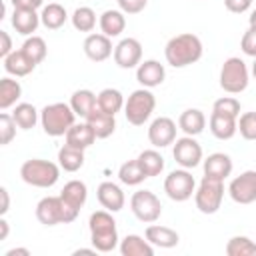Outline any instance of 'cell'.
Returning <instances> with one entry per match:
<instances>
[{"label":"cell","instance_id":"23","mask_svg":"<svg viewBox=\"0 0 256 256\" xmlns=\"http://www.w3.org/2000/svg\"><path fill=\"white\" fill-rule=\"evenodd\" d=\"M4 60V70L8 72V74H12V76H28L34 68H36V62H32L26 54H24V50L20 48V50H12L6 58H2Z\"/></svg>","mask_w":256,"mask_h":256},{"label":"cell","instance_id":"9","mask_svg":"<svg viewBox=\"0 0 256 256\" xmlns=\"http://www.w3.org/2000/svg\"><path fill=\"white\" fill-rule=\"evenodd\" d=\"M164 192L174 202H186L196 192V180L188 172V168L172 170L164 180Z\"/></svg>","mask_w":256,"mask_h":256},{"label":"cell","instance_id":"28","mask_svg":"<svg viewBox=\"0 0 256 256\" xmlns=\"http://www.w3.org/2000/svg\"><path fill=\"white\" fill-rule=\"evenodd\" d=\"M96 104H98V96L92 92V90H86V88H82V90H76L74 94H72V98H70V106H72V110L76 112V116H80V118H88V114L96 108Z\"/></svg>","mask_w":256,"mask_h":256},{"label":"cell","instance_id":"42","mask_svg":"<svg viewBox=\"0 0 256 256\" xmlns=\"http://www.w3.org/2000/svg\"><path fill=\"white\" fill-rule=\"evenodd\" d=\"M238 132L244 140H256V112H244L240 116Z\"/></svg>","mask_w":256,"mask_h":256},{"label":"cell","instance_id":"14","mask_svg":"<svg viewBox=\"0 0 256 256\" xmlns=\"http://www.w3.org/2000/svg\"><path fill=\"white\" fill-rule=\"evenodd\" d=\"M148 140L154 148H166V146L174 144V140H176V122L168 116H160V118L152 120V124L148 128Z\"/></svg>","mask_w":256,"mask_h":256},{"label":"cell","instance_id":"16","mask_svg":"<svg viewBox=\"0 0 256 256\" xmlns=\"http://www.w3.org/2000/svg\"><path fill=\"white\" fill-rule=\"evenodd\" d=\"M164 78H166V70L164 64H160L158 60H144L136 68V80L144 88H156L164 82Z\"/></svg>","mask_w":256,"mask_h":256},{"label":"cell","instance_id":"17","mask_svg":"<svg viewBox=\"0 0 256 256\" xmlns=\"http://www.w3.org/2000/svg\"><path fill=\"white\" fill-rule=\"evenodd\" d=\"M96 196H98V202L102 208L110 210V212H118L124 208V202H126V196L122 192V188L114 182H102L98 188H96Z\"/></svg>","mask_w":256,"mask_h":256},{"label":"cell","instance_id":"47","mask_svg":"<svg viewBox=\"0 0 256 256\" xmlns=\"http://www.w3.org/2000/svg\"><path fill=\"white\" fill-rule=\"evenodd\" d=\"M14 8H28V10H38L44 0H10Z\"/></svg>","mask_w":256,"mask_h":256},{"label":"cell","instance_id":"3","mask_svg":"<svg viewBox=\"0 0 256 256\" xmlns=\"http://www.w3.org/2000/svg\"><path fill=\"white\" fill-rule=\"evenodd\" d=\"M74 120H76V112L72 110L70 104H64V102H54L40 110L42 130L52 138L66 136V132L76 124Z\"/></svg>","mask_w":256,"mask_h":256},{"label":"cell","instance_id":"44","mask_svg":"<svg viewBox=\"0 0 256 256\" xmlns=\"http://www.w3.org/2000/svg\"><path fill=\"white\" fill-rule=\"evenodd\" d=\"M148 0H118V6L124 14H138L146 8Z\"/></svg>","mask_w":256,"mask_h":256},{"label":"cell","instance_id":"13","mask_svg":"<svg viewBox=\"0 0 256 256\" xmlns=\"http://www.w3.org/2000/svg\"><path fill=\"white\" fill-rule=\"evenodd\" d=\"M114 62L124 68H138V64L142 62V44L136 38H124L114 46Z\"/></svg>","mask_w":256,"mask_h":256},{"label":"cell","instance_id":"15","mask_svg":"<svg viewBox=\"0 0 256 256\" xmlns=\"http://www.w3.org/2000/svg\"><path fill=\"white\" fill-rule=\"evenodd\" d=\"M84 54L92 62H104L114 54L112 40L106 34H88L84 40Z\"/></svg>","mask_w":256,"mask_h":256},{"label":"cell","instance_id":"34","mask_svg":"<svg viewBox=\"0 0 256 256\" xmlns=\"http://www.w3.org/2000/svg\"><path fill=\"white\" fill-rule=\"evenodd\" d=\"M12 116H14L16 124H18V128H22V130H30V128H34L36 122H38V118H40L36 106H34V104H28V102H20V104H16Z\"/></svg>","mask_w":256,"mask_h":256},{"label":"cell","instance_id":"35","mask_svg":"<svg viewBox=\"0 0 256 256\" xmlns=\"http://www.w3.org/2000/svg\"><path fill=\"white\" fill-rule=\"evenodd\" d=\"M138 162H140V166H142V170H144V174L148 178L158 176L164 170V158H162V154L158 150H152V148L140 152L138 154Z\"/></svg>","mask_w":256,"mask_h":256},{"label":"cell","instance_id":"2","mask_svg":"<svg viewBox=\"0 0 256 256\" xmlns=\"http://www.w3.org/2000/svg\"><path fill=\"white\" fill-rule=\"evenodd\" d=\"M90 242L98 252H112L118 246L116 220L110 210H96L90 214Z\"/></svg>","mask_w":256,"mask_h":256},{"label":"cell","instance_id":"46","mask_svg":"<svg viewBox=\"0 0 256 256\" xmlns=\"http://www.w3.org/2000/svg\"><path fill=\"white\" fill-rule=\"evenodd\" d=\"M12 52V38L6 30H0V58H6Z\"/></svg>","mask_w":256,"mask_h":256},{"label":"cell","instance_id":"38","mask_svg":"<svg viewBox=\"0 0 256 256\" xmlns=\"http://www.w3.org/2000/svg\"><path fill=\"white\" fill-rule=\"evenodd\" d=\"M228 256H256V242H252L248 236H234L226 244Z\"/></svg>","mask_w":256,"mask_h":256},{"label":"cell","instance_id":"27","mask_svg":"<svg viewBox=\"0 0 256 256\" xmlns=\"http://www.w3.org/2000/svg\"><path fill=\"white\" fill-rule=\"evenodd\" d=\"M122 256H154V246L138 234H128L120 242Z\"/></svg>","mask_w":256,"mask_h":256},{"label":"cell","instance_id":"32","mask_svg":"<svg viewBox=\"0 0 256 256\" xmlns=\"http://www.w3.org/2000/svg\"><path fill=\"white\" fill-rule=\"evenodd\" d=\"M124 104H126L124 102V96L116 88H104L98 94V108H102L108 114H114L116 116V112H120L124 108Z\"/></svg>","mask_w":256,"mask_h":256},{"label":"cell","instance_id":"21","mask_svg":"<svg viewBox=\"0 0 256 256\" xmlns=\"http://www.w3.org/2000/svg\"><path fill=\"white\" fill-rule=\"evenodd\" d=\"M208 126H210V132L218 140H230L238 132V118L212 112L210 114V120H208Z\"/></svg>","mask_w":256,"mask_h":256},{"label":"cell","instance_id":"41","mask_svg":"<svg viewBox=\"0 0 256 256\" xmlns=\"http://www.w3.org/2000/svg\"><path fill=\"white\" fill-rule=\"evenodd\" d=\"M16 120L12 114H0V144H10L16 136Z\"/></svg>","mask_w":256,"mask_h":256},{"label":"cell","instance_id":"22","mask_svg":"<svg viewBox=\"0 0 256 256\" xmlns=\"http://www.w3.org/2000/svg\"><path fill=\"white\" fill-rule=\"evenodd\" d=\"M146 240L152 244V246H158V248H174L180 240L178 232L168 228V226H160V224H150L146 228Z\"/></svg>","mask_w":256,"mask_h":256},{"label":"cell","instance_id":"52","mask_svg":"<svg viewBox=\"0 0 256 256\" xmlns=\"http://www.w3.org/2000/svg\"><path fill=\"white\" fill-rule=\"evenodd\" d=\"M252 74H254V78H256V58H254V64H252Z\"/></svg>","mask_w":256,"mask_h":256},{"label":"cell","instance_id":"39","mask_svg":"<svg viewBox=\"0 0 256 256\" xmlns=\"http://www.w3.org/2000/svg\"><path fill=\"white\" fill-rule=\"evenodd\" d=\"M22 50H24V54L32 60V62H36V64H40L44 58H46V52H48V46H46V42H44V38H40V36H28L26 40H24V44H22Z\"/></svg>","mask_w":256,"mask_h":256},{"label":"cell","instance_id":"33","mask_svg":"<svg viewBox=\"0 0 256 256\" xmlns=\"http://www.w3.org/2000/svg\"><path fill=\"white\" fill-rule=\"evenodd\" d=\"M22 96V86L14 78H2L0 80V108L8 110L16 104V100Z\"/></svg>","mask_w":256,"mask_h":256},{"label":"cell","instance_id":"29","mask_svg":"<svg viewBox=\"0 0 256 256\" xmlns=\"http://www.w3.org/2000/svg\"><path fill=\"white\" fill-rule=\"evenodd\" d=\"M40 20H42V24H44L48 30H58V28H62L64 22L68 20V12H66V8H64L62 4L50 2V4H46V6L42 8Z\"/></svg>","mask_w":256,"mask_h":256},{"label":"cell","instance_id":"50","mask_svg":"<svg viewBox=\"0 0 256 256\" xmlns=\"http://www.w3.org/2000/svg\"><path fill=\"white\" fill-rule=\"evenodd\" d=\"M6 236H8V222L2 218L0 220V240H6Z\"/></svg>","mask_w":256,"mask_h":256},{"label":"cell","instance_id":"8","mask_svg":"<svg viewBox=\"0 0 256 256\" xmlns=\"http://www.w3.org/2000/svg\"><path fill=\"white\" fill-rule=\"evenodd\" d=\"M222 198H224V180H216L208 176L202 178V182L194 192L196 208L202 214H216L218 208L222 206Z\"/></svg>","mask_w":256,"mask_h":256},{"label":"cell","instance_id":"18","mask_svg":"<svg viewBox=\"0 0 256 256\" xmlns=\"http://www.w3.org/2000/svg\"><path fill=\"white\" fill-rule=\"evenodd\" d=\"M232 174V158L224 152H214L204 160V176L224 180Z\"/></svg>","mask_w":256,"mask_h":256},{"label":"cell","instance_id":"7","mask_svg":"<svg viewBox=\"0 0 256 256\" xmlns=\"http://www.w3.org/2000/svg\"><path fill=\"white\" fill-rule=\"evenodd\" d=\"M154 108H156V98L150 92V88H138L128 96L124 104V116L130 124L142 126L152 116Z\"/></svg>","mask_w":256,"mask_h":256},{"label":"cell","instance_id":"40","mask_svg":"<svg viewBox=\"0 0 256 256\" xmlns=\"http://www.w3.org/2000/svg\"><path fill=\"white\" fill-rule=\"evenodd\" d=\"M212 112H218V114H224V116L238 118V116H240V102H238L234 96H222V98H218V100L214 102Z\"/></svg>","mask_w":256,"mask_h":256},{"label":"cell","instance_id":"49","mask_svg":"<svg viewBox=\"0 0 256 256\" xmlns=\"http://www.w3.org/2000/svg\"><path fill=\"white\" fill-rule=\"evenodd\" d=\"M4 256H30V250L28 248H12Z\"/></svg>","mask_w":256,"mask_h":256},{"label":"cell","instance_id":"5","mask_svg":"<svg viewBox=\"0 0 256 256\" xmlns=\"http://www.w3.org/2000/svg\"><path fill=\"white\" fill-rule=\"evenodd\" d=\"M20 176L30 186L52 188L60 178V164L42 158H30L20 166Z\"/></svg>","mask_w":256,"mask_h":256},{"label":"cell","instance_id":"37","mask_svg":"<svg viewBox=\"0 0 256 256\" xmlns=\"http://www.w3.org/2000/svg\"><path fill=\"white\" fill-rule=\"evenodd\" d=\"M72 20V26L80 32H92L94 26H96V12L90 8V6H80L72 12L70 16Z\"/></svg>","mask_w":256,"mask_h":256},{"label":"cell","instance_id":"10","mask_svg":"<svg viewBox=\"0 0 256 256\" xmlns=\"http://www.w3.org/2000/svg\"><path fill=\"white\" fill-rule=\"evenodd\" d=\"M130 210L132 214L146 224H152L160 218L162 214V204L158 200V196L150 190H136L130 198Z\"/></svg>","mask_w":256,"mask_h":256},{"label":"cell","instance_id":"36","mask_svg":"<svg viewBox=\"0 0 256 256\" xmlns=\"http://www.w3.org/2000/svg\"><path fill=\"white\" fill-rule=\"evenodd\" d=\"M118 178H120V182L126 184V186H138V184L144 182L148 176L144 174V170H142V166H140V162H138V158H136V160H128V162H124V164L120 166Z\"/></svg>","mask_w":256,"mask_h":256},{"label":"cell","instance_id":"30","mask_svg":"<svg viewBox=\"0 0 256 256\" xmlns=\"http://www.w3.org/2000/svg\"><path fill=\"white\" fill-rule=\"evenodd\" d=\"M58 164L64 172H76L84 166V150L74 148L70 144H64L58 150Z\"/></svg>","mask_w":256,"mask_h":256},{"label":"cell","instance_id":"31","mask_svg":"<svg viewBox=\"0 0 256 256\" xmlns=\"http://www.w3.org/2000/svg\"><path fill=\"white\" fill-rule=\"evenodd\" d=\"M60 196H62L70 206H74V208H78V210H80V208L86 204L88 188H86V184H84L82 180H70V182H66V184H64V188H62Z\"/></svg>","mask_w":256,"mask_h":256},{"label":"cell","instance_id":"24","mask_svg":"<svg viewBox=\"0 0 256 256\" xmlns=\"http://www.w3.org/2000/svg\"><path fill=\"white\" fill-rule=\"evenodd\" d=\"M178 126H180V130H182L186 136H198V134H202L204 128H206V116H204V112L198 110V108H188V110H184V112L180 114Z\"/></svg>","mask_w":256,"mask_h":256},{"label":"cell","instance_id":"12","mask_svg":"<svg viewBox=\"0 0 256 256\" xmlns=\"http://www.w3.org/2000/svg\"><path fill=\"white\" fill-rule=\"evenodd\" d=\"M228 194L236 204H252L256 200V170H246L236 176L228 186Z\"/></svg>","mask_w":256,"mask_h":256},{"label":"cell","instance_id":"1","mask_svg":"<svg viewBox=\"0 0 256 256\" xmlns=\"http://www.w3.org/2000/svg\"><path fill=\"white\" fill-rule=\"evenodd\" d=\"M202 52H204L202 40L192 32L172 36L166 42V48H164L166 62L172 68H184V66H190L194 62H198L202 58Z\"/></svg>","mask_w":256,"mask_h":256},{"label":"cell","instance_id":"45","mask_svg":"<svg viewBox=\"0 0 256 256\" xmlns=\"http://www.w3.org/2000/svg\"><path fill=\"white\" fill-rule=\"evenodd\" d=\"M224 6L234 14H242L252 6V0H224Z\"/></svg>","mask_w":256,"mask_h":256},{"label":"cell","instance_id":"6","mask_svg":"<svg viewBox=\"0 0 256 256\" xmlns=\"http://www.w3.org/2000/svg\"><path fill=\"white\" fill-rule=\"evenodd\" d=\"M250 74L246 68V62L238 56H232L224 60L220 68V88L228 94H240L248 88Z\"/></svg>","mask_w":256,"mask_h":256},{"label":"cell","instance_id":"51","mask_svg":"<svg viewBox=\"0 0 256 256\" xmlns=\"http://www.w3.org/2000/svg\"><path fill=\"white\" fill-rule=\"evenodd\" d=\"M248 24H250V28H256V8L250 12V16H248Z\"/></svg>","mask_w":256,"mask_h":256},{"label":"cell","instance_id":"48","mask_svg":"<svg viewBox=\"0 0 256 256\" xmlns=\"http://www.w3.org/2000/svg\"><path fill=\"white\" fill-rule=\"evenodd\" d=\"M0 198H2V206H0V214L4 216L10 208V196H8V190L6 188H0Z\"/></svg>","mask_w":256,"mask_h":256},{"label":"cell","instance_id":"43","mask_svg":"<svg viewBox=\"0 0 256 256\" xmlns=\"http://www.w3.org/2000/svg\"><path fill=\"white\" fill-rule=\"evenodd\" d=\"M240 48H242V52L246 56L256 58V28H250L248 26V30L244 32V36L240 40Z\"/></svg>","mask_w":256,"mask_h":256},{"label":"cell","instance_id":"25","mask_svg":"<svg viewBox=\"0 0 256 256\" xmlns=\"http://www.w3.org/2000/svg\"><path fill=\"white\" fill-rule=\"evenodd\" d=\"M94 142H96V134H94V130H92V126H90L88 122L74 124V126L66 132V144H70V146H74V148L86 150V148H90Z\"/></svg>","mask_w":256,"mask_h":256},{"label":"cell","instance_id":"11","mask_svg":"<svg viewBox=\"0 0 256 256\" xmlns=\"http://www.w3.org/2000/svg\"><path fill=\"white\" fill-rule=\"evenodd\" d=\"M172 156L176 160V164H180L182 168H196L202 160V146L196 142L194 136H182L174 140V148H172Z\"/></svg>","mask_w":256,"mask_h":256},{"label":"cell","instance_id":"26","mask_svg":"<svg viewBox=\"0 0 256 256\" xmlns=\"http://www.w3.org/2000/svg\"><path fill=\"white\" fill-rule=\"evenodd\" d=\"M98 24H100L102 34H106L108 38H116L126 28V16L122 10H106V12H102Z\"/></svg>","mask_w":256,"mask_h":256},{"label":"cell","instance_id":"19","mask_svg":"<svg viewBox=\"0 0 256 256\" xmlns=\"http://www.w3.org/2000/svg\"><path fill=\"white\" fill-rule=\"evenodd\" d=\"M86 122L92 126L96 138H108V136H112L114 130H116V118H114V114L104 112L102 108H98V104H96V108L88 114Z\"/></svg>","mask_w":256,"mask_h":256},{"label":"cell","instance_id":"20","mask_svg":"<svg viewBox=\"0 0 256 256\" xmlns=\"http://www.w3.org/2000/svg\"><path fill=\"white\" fill-rule=\"evenodd\" d=\"M14 30L22 36H32V32H36L40 20V14H36V10H28V8H14L12 18H10Z\"/></svg>","mask_w":256,"mask_h":256},{"label":"cell","instance_id":"4","mask_svg":"<svg viewBox=\"0 0 256 256\" xmlns=\"http://www.w3.org/2000/svg\"><path fill=\"white\" fill-rule=\"evenodd\" d=\"M78 208L70 206L62 196H46L36 204V218L44 226L68 224L78 218Z\"/></svg>","mask_w":256,"mask_h":256}]
</instances>
